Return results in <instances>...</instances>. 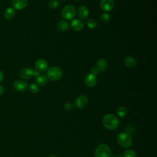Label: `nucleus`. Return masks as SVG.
Listing matches in <instances>:
<instances>
[{
    "mask_svg": "<svg viewBox=\"0 0 157 157\" xmlns=\"http://www.w3.org/2000/svg\"><path fill=\"white\" fill-rule=\"evenodd\" d=\"M114 7V2L113 0H101L100 2V7L104 12H109Z\"/></svg>",
    "mask_w": 157,
    "mask_h": 157,
    "instance_id": "6e6552de",
    "label": "nucleus"
},
{
    "mask_svg": "<svg viewBox=\"0 0 157 157\" xmlns=\"http://www.w3.org/2000/svg\"><path fill=\"white\" fill-rule=\"evenodd\" d=\"M111 157H123L121 155H112Z\"/></svg>",
    "mask_w": 157,
    "mask_h": 157,
    "instance_id": "c756f323",
    "label": "nucleus"
},
{
    "mask_svg": "<svg viewBox=\"0 0 157 157\" xmlns=\"http://www.w3.org/2000/svg\"><path fill=\"white\" fill-rule=\"evenodd\" d=\"M34 70L29 67H24L20 71V76L24 79H29L33 77Z\"/></svg>",
    "mask_w": 157,
    "mask_h": 157,
    "instance_id": "f8f14e48",
    "label": "nucleus"
},
{
    "mask_svg": "<svg viewBox=\"0 0 157 157\" xmlns=\"http://www.w3.org/2000/svg\"><path fill=\"white\" fill-rule=\"evenodd\" d=\"M48 157H56L55 155H51V156H48Z\"/></svg>",
    "mask_w": 157,
    "mask_h": 157,
    "instance_id": "7c9ffc66",
    "label": "nucleus"
},
{
    "mask_svg": "<svg viewBox=\"0 0 157 157\" xmlns=\"http://www.w3.org/2000/svg\"><path fill=\"white\" fill-rule=\"evenodd\" d=\"M61 1H66V0H61Z\"/></svg>",
    "mask_w": 157,
    "mask_h": 157,
    "instance_id": "2f4dec72",
    "label": "nucleus"
},
{
    "mask_svg": "<svg viewBox=\"0 0 157 157\" xmlns=\"http://www.w3.org/2000/svg\"><path fill=\"white\" fill-rule=\"evenodd\" d=\"M124 65L129 68H132L134 67L136 64V59L132 56H127L125 58L124 60Z\"/></svg>",
    "mask_w": 157,
    "mask_h": 157,
    "instance_id": "6ab92c4d",
    "label": "nucleus"
},
{
    "mask_svg": "<svg viewBox=\"0 0 157 157\" xmlns=\"http://www.w3.org/2000/svg\"><path fill=\"white\" fill-rule=\"evenodd\" d=\"M96 157H110L111 150L109 146L105 144H101L97 146L94 151Z\"/></svg>",
    "mask_w": 157,
    "mask_h": 157,
    "instance_id": "7ed1b4c3",
    "label": "nucleus"
},
{
    "mask_svg": "<svg viewBox=\"0 0 157 157\" xmlns=\"http://www.w3.org/2000/svg\"><path fill=\"white\" fill-rule=\"evenodd\" d=\"M117 114L120 118H123L127 114V110L124 107L121 106L117 109Z\"/></svg>",
    "mask_w": 157,
    "mask_h": 157,
    "instance_id": "aec40b11",
    "label": "nucleus"
},
{
    "mask_svg": "<svg viewBox=\"0 0 157 157\" xmlns=\"http://www.w3.org/2000/svg\"><path fill=\"white\" fill-rule=\"evenodd\" d=\"M100 20L101 22L107 23L110 20V15L107 13H103L101 14L100 17Z\"/></svg>",
    "mask_w": 157,
    "mask_h": 157,
    "instance_id": "5701e85b",
    "label": "nucleus"
},
{
    "mask_svg": "<svg viewBox=\"0 0 157 157\" xmlns=\"http://www.w3.org/2000/svg\"><path fill=\"white\" fill-rule=\"evenodd\" d=\"M117 141L118 145L123 148H129L132 144V139L131 135L125 132H122L118 134Z\"/></svg>",
    "mask_w": 157,
    "mask_h": 157,
    "instance_id": "f03ea898",
    "label": "nucleus"
},
{
    "mask_svg": "<svg viewBox=\"0 0 157 157\" xmlns=\"http://www.w3.org/2000/svg\"><path fill=\"white\" fill-rule=\"evenodd\" d=\"M35 67L37 71L42 72L48 69V63L45 59H39L35 63Z\"/></svg>",
    "mask_w": 157,
    "mask_h": 157,
    "instance_id": "1a4fd4ad",
    "label": "nucleus"
},
{
    "mask_svg": "<svg viewBox=\"0 0 157 157\" xmlns=\"http://www.w3.org/2000/svg\"><path fill=\"white\" fill-rule=\"evenodd\" d=\"M90 74L94 75H96L99 74V71H98V69L96 67H92L91 68V70H90Z\"/></svg>",
    "mask_w": 157,
    "mask_h": 157,
    "instance_id": "bb28decb",
    "label": "nucleus"
},
{
    "mask_svg": "<svg viewBox=\"0 0 157 157\" xmlns=\"http://www.w3.org/2000/svg\"><path fill=\"white\" fill-rule=\"evenodd\" d=\"M58 0H50L48 2V6L50 9H56L58 6Z\"/></svg>",
    "mask_w": 157,
    "mask_h": 157,
    "instance_id": "393cba45",
    "label": "nucleus"
},
{
    "mask_svg": "<svg viewBox=\"0 0 157 157\" xmlns=\"http://www.w3.org/2000/svg\"><path fill=\"white\" fill-rule=\"evenodd\" d=\"M88 102V98L86 96L80 95L76 98L75 101V105L77 109H82L87 105Z\"/></svg>",
    "mask_w": 157,
    "mask_h": 157,
    "instance_id": "0eeeda50",
    "label": "nucleus"
},
{
    "mask_svg": "<svg viewBox=\"0 0 157 157\" xmlns=\"http://www.w3.org/2000/svg\"><path fill=\"white\" fill-rule=\"evenodd\" d=\"M28 83L23 80H16L13 83V88L20 92H24L28 88Z\"/></svg>",
    "mask_w": 157,
    "mask_h": 157,
    "instance_id": "423d86ee",
    "label": "nucleus"
},
{
    "mask_svg": "<svg viewBox=\"0 0 157 157\" xmlns=\"http://www.w3.org/2000/svg\"><path fill=\"white\" fill-rule=\"evenodd\" d=\"M4 79V74L2 71H0V82H1Z\"/></svg>",
    "mask_w": 157,
    "mask_h": 157,
    "instance_id": "cd10ccee",
    "label": "nucleus"
},
{
    "mask_svg": "<svg viewBox=\"0 0 157 157\" xmlns=\"http://www.w3.org/2000/svg\"><path fill=\"white\" fill-rule=\"evenodd\" d=\"M28 0H12V4L13 9L16 10H22L28 5Z\"/></svg>",
    "mask_w": 157,
    "mask_h": 157,
    "instance_id": "9b49d317",
    "label": "nucleus"
},
{
    "mask_svg": "<svg viewBox=\"0 0 157 157\" xmlns=\"http://www.w3.org/2000/svg\"><path fill=\"white\" fill-rule=\"evenodd\" d=\"M77 15L81 19H86L89 15V10L85 6H80L77 9Z\"/></svg>",
    "mask_w": 157,
    "mask_h": 157,
    "instance_id": "4468645a",
    "label": "nucleus"
},
{
    "mask_svg": "<svg viewBox=\"0 0 157 157\" xmlns=\"http://www.w3.org/2000/svg\"><path fill=\"white\" fill-rule=\"evenodd\" d=\"M120 124V120L118 118L111 113L105 115L102 118V124L104 128L110 131H113L116 129Z\"/></svg>",
    "mask_w": 157,
    "mask_h": 157,
    "instance_id": "f257e3e1",
    "label": "nucleus"
},
{
    "mask_svg": "<svg viewBox=\"0 0 157 157\" xmlns=\"http://www.w3.org/2000/svg\"><path fill=\"white\" fill-rule=\"evenodd\" d=\"M96 67L98 69L99 72L105 71L107 67V61L104 58H101L98 59L96 63Z\"/></svg>",
    "mask_w": 157,
    "mask_h": 157,
    "instance_id": "2eb2a0df",
    "label": "nucleus"
},
{
    "mask_svg": "<svg viewBox=\"0 0 157 157\" xmlns=\"http://www.w3.org/2000/svg\"><path fill=\"white\" fill-rule=\"evenodd\" d=\"M29 91L32 93H37L39 92V86L37 85L34 83H32L29 85Z\"/></svg>",
    "mask_w": 157,
    "mask_h": 157,
    "instance_id": "b1692460",
    "label": "nucleus"
},
{
    "mask_svg": "<svg viewBox=\"0 0 157 157\" xmlns=\"http://www.w3.org/2000/svg\"><path fill=\"white\" fill-rule=\"evenodd\" d=\"M3 93H4V88L1 85H0V96L2 95Z\"/></svg>",
    "mask_w": 157,
    "mask_h": 157,
    "instance_id": "c85d7f7f",
    "label": "nucleus"
},
{
    "mask_svg": "<svg viewBox=\"0 0 157 157\" xmlns=\"http://www.w3.org/2000/svg\"><path fill=\"white\" fill-rule=\"evenodd\" d=\"M76 10L75 7L72 5L69 4L66 6L61 11V16L65 20H72L75 16Z\"/></svg>",
    "mask_w": 157,
    "mask_h": 157,
    "instance_id": "39448f33",
    "label": "nucleus"
},
{
    "mask_svg": "<svg viewBox=\"0 0 157 157\" xmlns=\"http://www.w3.org/2000/svg\"><path fill=\"white\" fill-rule=\"evenodd\" d=\"M123 157H137V154L134 150L128 149L125 151Z\"/></svg>",
    "mask_w": 157,
    "mask_h": 157,
    "instance_id": "412c9836",
    "label": "nucleus"
},
{
    "mask_svg": "<svg viewBox=\"0 0 157 157\" xmlns=\"http://www.w3.org/2000/svg\"><path fill=\"white\" fill-rule=\"evenodd\" d=\"M15 15V11L13 8L12 7H8L7 8L3 13L4 17L6 20H11L12 19Z\"/></svg>",
    "mask_w": 157,
    "mask_h": 157,
    "instance_id": "dca6fc26",
    "label": "nucleus"
},
{
    "mask_svg": "<svg viewBox=\"0 0 157 157\" xmlns=\"http://www.w3.org/2000/svg\"><path fill=\"white\" fill-rule=\"evenodd\" d=\"M35 80L36 82L37 83V85H45L48 81V78L47 77L44 75V74H39L36 77H35Z\"/></svg>",
    "mask_w": 157,
    "mask_h": 157,
    "instance_id": "f3484780",
    "label": "nucleus"
},
{
    "mask_svg": "<svg viewBox=\"0 0 157 157\" xmlns=\"http://www.w3.org/2000/svg\"><path fill=\"white\" fill-rule=\"evenodd\" d=\"M84 83L88 87H94L97 83V79L96 76L91 74H87L85 77Z\"/></svg>",
    "mask_w": 157,
    "mask_h": 157,
    "instance_id": "9d476101",
    "label": "nucleus"
},
{
    "mask_svg": "<svg viewBox=\"0 0 157 157\" xmlns=\"http://www.w3.org/2000/svg\"><path fill=\"white\" fill-rule=\"evenodd\" d=\"M73 107H74V105H73V104H72V103H71V102H67V103H66V104H64V109L66 111H67V112H69V111H71V110H72Z\"/></svg>",
    "mask_w": 157,
    "mask_h": 157,
    "instance_id": "a878e982",
    "label": "nucleus"
},
{
    "mask_svg": "<svg viewBox=\"0 0 157 157\" xmlns=\"http://www.w3.org/2000/svg\"><path fill=\"white\" fill-rule=\"evenodd\" d=\"M69 24L66 20H60L59 21H58L56 25L57 29L59 31H64L67 30L69 28Z\"/></svg>",
    "mask_w": 157,
    "mask_h": 157,
    "instance_id": "a211bd4d",
    "label": "nucleus"
},
{
    "mask_svg": "<svg viewBox=\"0 0 157 157\" xmlns=\"http://www.w3.org/2000/svg\"><path fill=\"white\" fill-rule=\"evenodd\" d=\"M71 26L72 29L75 31H80L84 28V24L82 20L79 19H74L72 21Z\"/></svg>",
    "mask_w": 157,
    "mask_h": 157,
    "instance_id": "ddd939ff",
    "label": "nucleus"
},
{
    "mask_svg": "<svg viewBox=\"0 0 157 157\" xmlns=\"http://www.w3.org/2000/svg\"><path fill=\"white\" fill-rule=\"evenodd\" d=\"M75 1H79V0H75Z\"/></svg>",
    "mask_w": 157,
    "mask_h": 157,
    "instance_id": "473e14b6",
    "label": "nucleus"
},
{
    "mask_svg": "<svg viewBox=\"0 0 157 157\" xmlns=\"http://www.w3.org/2000/svg\"><path fill=\"white\" fill-rule=\"evenodd\" d=\"M86 24H87V26H88V28L90 29H94L97 26V23H96V20H94L93 18L88 19L86 21Z\"/></svg>",
    "mask_w": 157,
    "mask_h": 157,
    "instance_id": "4be33fe9",
    "label": "nucleus"
},
{
    "mask_svg": "<svg viewBox=\"0 0 157 157\" xmlns=\"http://www.w3.org/2000/svg\"><path fill=\"white\" fill-rule=\"evenodd\" d=\"M63 75L62 70L57 66H52L47 69V77L50 80L56 81L59 80Z\"/></svg>",
    "mask_w": 157,
    "mask_h": 157,
    "instance_id": "20e7f679",
    "label": "nucleus"
}]
</instances>
